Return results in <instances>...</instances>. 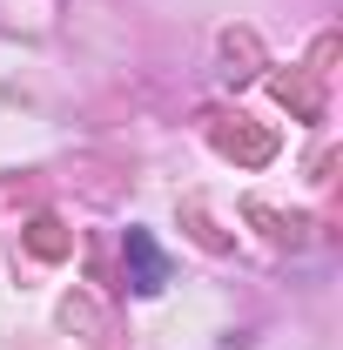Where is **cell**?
<instances>
[{
    "instance_id": "6da1fadb",
    "label": "cell",
    "mask_w": 343,
    "mask_h": 350,
    "mask_svg": "<svg viewBox=\"0 0 343 350\" xmlns=\"http://www.w3.org/2000/svg\"><path fill=\"white\" fill-rule=\"evenodd\" d=\"M122 256H128L135 297H155V290L169 283V256L155 250V236H148V229H128V236H122Z\"/></svg>"
}]
</instances>
